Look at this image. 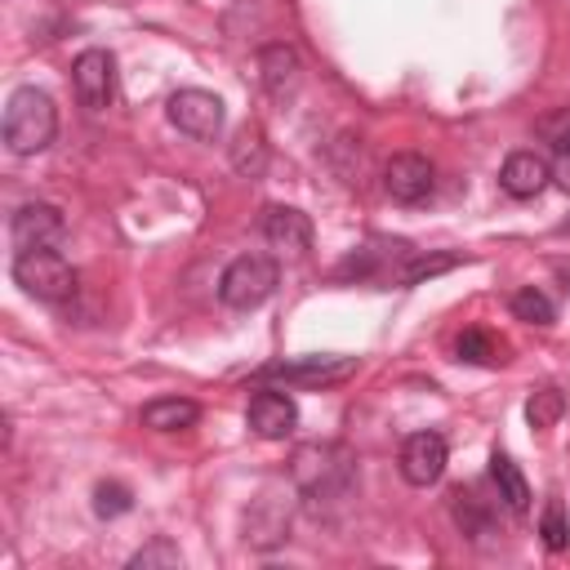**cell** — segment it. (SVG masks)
<instances>
[{
  "mask_svg": "<svg viewBox=\"0 0 570 570\" xmlns=\"http://www.w3.org/2000/svg\"><path fill=\"white\" fill-rule=\"evenodd\" d=\"M196 419H200V405L187 396H160V401L142 405V428H151V432H183Z\"/></svg>",
  "mask_w": 570,
  "mask_h": 570,
  "instance_id": "obj_16",
  "label": "cell"
},
{
  "mask_svg": "<svg viewBox=\"0 0 570 570\" xmlns=\"http://www.w3.org/2000/svg\"><path fill=\"white\" fill-rule=\"evenodd\" d=\"M67 236V218L58 205H45V200H31L13 214L9 223V240L13 249H58Z\"/></svg>",
  "mask_w": 570,
  "mask_h": 570,
  "instance_id": "obj_6",
  "label": "cell"
},
{
  "mask_svg": "<svg viewBox=\"0 0 570 570\" xmlns=\"http://www.w3.org/2000/svg\"><path fill=\"white\" fill-rule=\"evenodd\" d=\"M245 423H249L254 436H263V441H281V436L294 432V423H298V405H294L285 392H276V387H258V392L249 396V405H245Z\"/></svg>",
  "mask_w": 570,
  "mask_h": 570,
  "instance_id": "obj_10",
  "label": "cell"
},
{
  "mask_svg": "<svg viewBox=\"0 0 570 570\" xmlns=\"http://www.w3.org/2000/svg\"><path fill=\"white\" fill-rule=\"evenodd\" d=\"M539 534H543V543H548L552 552H561V548L570 543V521H566V508H561V499H552V503L543 508Z\"/></svg>",
  "mask_w": 570,
  "mask_h": 570,
  "instance_id": "obj_25",
  "label": "cell"
},
{
  "mask_svg": "<svg viewBox=\"0 0 570 570\" xmlns=\"http://www.w3.org/2000/svg\"><path fill=\"white\" fill-rule=\"evenodd\" d=\"M276 281H281V267H276L267 254H240V258H232V263L223 267V276H218V298H223V307H232V312H254V307H263V303L272 298Z\"/></svg>",
  "mask_w": 570,
  "mask_h": 570,
  "instance_id": "obj_4",
  "label": "cell"
},
{
  "mask_svg": "<svg viewBox=\"0 0 570 570\" xmlns=\"http://www.w3.org/2000/svg\"><path fill=\"white\" fill-rule=\"evenodd\" d=\"M539 138L552 142V151H570V107L543 116V120H539Z\"/></svg>",
  "mask_w": 570,
  "mask_h": 570,
  "instance_id": "obj_26",
  "label": "cell"
},
{
  "mask_svg": "<svg viewBox=\"0 0 570 570\" xmlns=\"http://www.w3.org/2000/svg\"><path fill=\"white\" fill-rule=\"evenodd\" d=\"M129 570H183V552L169 539H151L129 557Z\"/></svg>",
  "mask_w": 570,
  "mask_h": 570,
  "instance_id": "obj_22",
  "label": "cell"
},
{
  "mask_svg": "<svg viewBox=\"0 0 570 570\" xmlns=\"http://www.w3.org/2000/svg\"><path fill=\"white\" fill-rule=\"evenodd\" d=\"M450 267H459V254H410L405 267L396 272V285H419V281L441 276V272H450Z\"/></svg>",
  "mask_w": 570,
  "mask_h": 570,
  "instance_id": "obj_19",
  "label": "cell"
},
{
  "mask_svg": "<svg viewBox=\"0 0 570 570\" xmlns=\"http://www.w3.org/2000/svg\"><path fill=\"white\" fill-rule=\"evenodd\" d=\"M227 156H232V169L240 178H263L267 174V138H263V129L258 125H240Z\"/></svg>",
  "mask_w": 570,
  "mask_h": 570,
  "instance_id": "obj_17",
  "label": "cell"
},
{
  "mask_svg": "<svg viewBox=\"0 0 570 570\" xmlns=\"http://www.w3.org/2000/svg\"><path fill=\"white\" fill-rule=\"evenodd\" d=\"M454 356L468 361V365H494V361H503L494 334H485V330H463L454 338Z\"/></svg>",
  "mask_w": 570,
  "mask_h": 570,
  "instance_id": "obj_21",
  "label": "cell"
},
{
  "mask_svg": "<svg viewBox=\"0 0 570 570\" xmlns=\"http://www.w3.org/2000/svg\"><path fill=\"white\" fill-rule=\"evenodd\" d=\"M557 276H561V281H566V289H570V258H561V263H557Z\"/></svg>",
  "mask_w": 570,
  "mask_h": 570,
  "instance_id": "obj_28",
  "label": "cell"
},
{
  "mask_svg": "<svg viewBox=\"0 0 570 570\" xmlns=\"http://www.w3.org/2000/svg\"><path fill=\"white\" fill-rule=\"evenodd\" d=\"M9 272L13 285L36 303H67L76 294V272L58 249H18Z\"/></svg>",
  "mask_w": 570,
  "mask_h": 570,
  "instance_id": "obj_3",
  "label": "cell"
},
{
  "mask_svg": "<svg viewBox=\"0 0 570 570\" xmlns=\"http://www.w3.org/2000/svg\"><path fill=\"white\" fill-rule=\"evenodd\" d=\"M263 236L276 249L307 254L312 249V218L303 209H294V205H267L263 209Z\"/></svg>",
  "mask_w": 570,
  "mask_h": 570,
  "instance_id": "obj_14",
  "label": "cell"
},
{
  "mask_svg": "<svg viewBox=\"0 0 570 570\" xmlns=\"http://www.w3.org/2000/svg\"><path fill=\"white\" fill-rule=\"evenodd\" d=\"M71 89L85 111H107L116 98V58L107 49H85L71 62Z\"/></svg>",
  "mask_w": 570,
  "mask_h": 570,
  "instance_id": "obj_5",
  "label": "cell"
},
{
  "mask_svg": "<svg viewBox=\"0 0 570 570\" xmlns=\"http://www.w3.org/2000/svg\"><path fill=\"white\" fill-rule=\"evenodd\" d=\"M548 178H552V165L543 156H534V151H512L503 160V169H499V187L508 196H517V200H534L548 187Z\"/></svg>",
  "mask_w": 570,
  "mask_h": 570,
  "instance_id": "obj_15",
  "label": "cell"
},
{
  "mask_svg": "<svg viewBox=\"0 0 570 570\" xmlns=\"http://www.w3.org/2000/svg\"><path fill=\"white\" fill-rule=\"evenodd\" d=\"M445 459H450V450H445V436L441 432H414L401 445V476L410 485H419V490L423 485H436L441 472H445Z\"/></svg>",
  "mask_w": 570,
  "mask_h": 570,
  "instance_id": "obj_11",
  "label": "cell"
},
{
  "mask_svg": "<svg viewBox=\"0 0 570 570\" xmlns=\"http://www.w3.org/2000/svg\"><path fill=\"white\" fill-rule=\"evenodd\" d=\"M356 370L352 356H303V361H276V365H263L254 379L267 383V379H281L285 387L289 383H312V387H325V383H338Z\"/></svg>",
  "mask_w": 570,
  "mask_h": 570,
  "instance_id": "obj_9",
  "label": "cell"
},
{
  "mask_svg": "<svg viewBox=\"0 0 570 570\" xmlns=\"http://www.w3.org/2000/svg\"><path fill=\"white\" fill-rule=\"evenodd\" d=\"M258 80H263V89H267L276 102L294 98L298 85H303V62H298V53H294L289 45H263V49H258Z\"/></svg>",
  "mask_w": 570,
  "mask_h": 570,
  "instance_id": "obj_13",
  "label": "cell"
},
{
  "mask_svg": "<svg viewBox=\"0 0 570 570\" xmlns=\"http://www.w3.org/2000/svg\"><path fill=\"white\" fill-rule=\"evenodd\" d=\"M285 539H289V499H281L276 490H263L254 499V508L245 512V543L276 548Z\"/></svg>",
  "mask_w": 570,
  "mask_h": 570,
  "instance_id": "obj_12",
  "label": "cell"
},
{
  "mask_svg": "<svg viewBox=\"0 0 570 570\" xmlns=\"http://www.w3.org/2000/svg\"><path fill=\"white\" fill-rule=\"evenodd\" d=\"M512 316L517 321H530V325H552L557 321V307H552V298L543 289L525 285V289L512 294Z\"/></svg>",
  "mask_w": 570,
  "mask_h": 570,
  "instance_id": "obj_20",
  "label": "cell"
},
{
  "mask_svg": "<svg viewBox=\"0 0 570 570\" xmlns=\"http://www.w3.org/2000/svg\"><path fill=\"white\" fill-rule=\"evenodd\" d=\"M129 508H134L129 485H120V481H102V485H94V512H98L102 521H116V517H125Z\"/></svg>",
  "mask_w": 570,
  "mask_h": 570,
  "instance_id": "obj_23",
  "label": "cell"
},
{
  "mask_svg": "<svg viewBox=\"0 0 570 570\" xmlns=\"http://www.w3.org/2000/svg\"><path fill=\"white\" fill-rule=\"evenodd\" d=\"M0 129H4V147L13 156H36L58 138V107L45 89L22 85L4 102V125Z\"/></svg>",
  "mask_w": 570,
  "mask_h": 570,
  "instance_id": "obj_1",
  "label": "cell"
},
{
  "mask_svg": "<svg viewBox=\"0 0 570 570\" xmlns=\"http://www.w3.org/2000/svg\"><path fill=\"white\" fill-rule=\"evenodd\" d=\"M561 410H566V396H561L557 387H539V392L525 401V419H530V428H552V423L561 419Z\"/></svg>",
  "mask_w": 570,
  "mask_h": 570,
  "instance_id": "obj_24",
  "label": "cell"
},
{
  "mask_svg": "<svg viewBox=\"0 0 570 570\" xmlns=\"http://www.w3.org/2000/svg\"><path fill=\"white\" fill-rule=\"evenodd\" d=\"M432 187H436V169H432V160L419 156V151H401V156H392V160L383 165V191H387L396 205H419V200L432 196Z\"/></svg>",
  "mask_w": 570,
  "mask_h": 570,
  "instance_id": "obj_8",
  "label": "cell"
},
{
  "mask_svg": "<svg viewBox=\"0 0 570 570\" xmlns=\"http://www.w3.org/2000/svg\"><path fill=\"white\" fill-rule=\"evenodd\" d=\"M552 178L570 191V151H557V165H552Z\"/></svg>",
  "mask_w": 570,
  "mask_h": 570,
  "instance_id": "obj_27",
  "label": "cell"
},
{
  "mask_svg": "<svg viewBox=\"0 0 570 570\" xmlns=\"http://www.w3.org/2000/svg\"><path fill=\"white\" fill-rule=\"evenodd\" d=\"M289 481L307 499H338L352 490V454L334 441L325 445H298L289 459Z\"/></svg>",
  "mask_w": 570,
  "mask_h": 570,
  "instance_id": "obj_2",
  "label": "cell"
},
{
  "mask_svg": "<svg viewBox=\"0 0 570 570\" xmlns=\"http://www.w3.org/2000/svg\"><path fill=\"white\" fill-rule=\"evenodd\" d=\"M165 111H169V125L191 138H218L223 129V98L209 89H178Z\"/></svg>",
  "mask_w": 570,
  "mask_h": 570,
  "instance_id": "obj_7",
  "label": "cell"
},
{
  "mask_svg": "<svg viewBox=\"0 0 570 570\" xmlns=\"http://www.w3.org/2000/svg\"><path fill=\"white\" fill-rule=\"evenodd\" d=\"M490 481H494L499 499H503L512 512H525V508H530V485H525L521 468H517L503 450H494V454H490Z\"/></svg>",
  "mask_w": 570,
  "mask_h": 570,
  "instance_id": "obj_18",
  "label": "cell"
}]
</instances>
